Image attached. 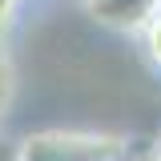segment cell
I'll use <instances>...</instances> for the list:
<instances>
[{
  "label": "cell",
  "instance_id": "cell-1",
  "mask_svg": "<svg viewBox=\"0 0 161 161\" xmlns=\"http://www.w3.org/2000/svg\"><path fill=\"white\" fill-rule=\"evenodd\" d=\"M12 161H125V141L109 133L44 129L20 141L12 149Z\"/></svg>",
  "mask_w": 161,
  "mask_h": 161
},
{
  "label": "cell",
  "instance_id": "cell-2",
  "mask_svg": "<svg viewBox=\"0 0 161 161\" xmlns=\"http://www.w3.org/2000/svg\"><path fill=\"white\" fill-rule=\"evenodd\" d=\"M157 8H161V0H101L89 12H93L101 24L117 28V32H141L145 20L153 16Z\"/></svg>",
  "mask_w": 161,
  "mask_h": 161
},
{
  "label": "cell",
  "instance_id": "cell-3",
  "mask_svg": "<svg viewBox=\"0 0 161 161\" xmlns=\"http://www.w3.org/2000/svg\"><path fill=\"white\" fill-rule=\"evenodd\" d=\"M137 36H141V48H145V60H149V69L161 77V8H157L149 20H145V28H141Z\"/></svg>",
  "mask_w": 161,
  "mask_h": 161
},
{
  "label": "cell",
  "instance_id": "cell-4",
  "mask_svg": "<svg viewBox=\"0 0 161 161\" xmlns=\"http://www.w3.org/2000/svg\"><path fill=\"white\" fill-rule=\"evenodd\" d=\"M12 93H16V69H12V57H8V44L0 36V121L12 105Z\"/></svg>",
  "mask_w": 161,
  "mask_h": 161
},
{
  "label": "cell",
  "instance_id": "cell-5",
  "mask_svg": "<svg viewBox=\"0 0 161 161\" xmlns=\"http://www.w3.org/2000/svg\"><path fill=\"white\" fill-rule=\"evenodd\" d=\"M16 4H20V0H0V36L12 28V20H16Z\"/></svg>",
  "mask_w": 161,
  "mask_h": 161
},
{
  "label": "cell",
  "instance_id": "cell-6",
  "mask_svg": "<svg viewBox=\"0 0 161 161\" xmlns=\"http://www.w3.org/2000/svg\"><path fill=\"white\" fill-rule=\"evenodd\" d=\"M0 161H12V149H4V145H0Z\"/></svg>",
  "mask_w": 161,
  "mask_h": 161
},
{
  "label": "cell",
  "instance_id": "cell-7",
  "mask_svg": "<svg viewBox=\"0 0 161 161\" xmlns=\"http://www.w3.org/2000/svg\"><path fill=\"white\" fill-rule=\"evenodd\" d=\"M149 153H153V157L161 161V137H157V145H153V149H149Z\"/></svg>",
  "mask_w": 161,
  "mask_h": 161
},
{
  "label": "cell",
  "instance_id": "cell-8",
  "mask_svg": "<svg viewBox=\"0 0 161 161\" xmlns=\"http://www.w3.org/2000/svg\"><path fill=\"white\" fill-rule=\"evenodd\" d=\"M77 4H85V8H93V4H101V0H77Z\"/></svg>",
  "mask_w": 161,
  "mask_h": 161
}]
</instances>
